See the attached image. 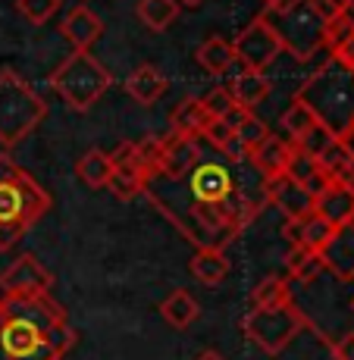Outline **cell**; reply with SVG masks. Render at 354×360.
<instances>
[{"label":"cell","instance_id":"cell-14","mask_svg":"<svg viewBox=\"0 0 354 360\" xmlns=\"http://www.w3.org/2000/svg\"><path fill=\"white\" fill-rule=\"evenodd\" d=\"M291 154H295V144H291L289 138H279V135H273V131H270L258 148L248 154V160H251L254 169H258L260 176L270 182V179H276V176H282V172H286Z\"/></svg>","mask_w":354,"mask_h":360},{"label":"cell","instance_id":"cell-16","mask_svg":"<svg viewBox=\"0 0 354 360\" xmlns=\"http://www.w3.org/2000/svg\"><path fill=\"white\" fill-rule=\"evenodd\" d=\"M60 32H63V38L75 47V51H88V47L103 34V22L85 4H75L63 16V22H60Z\"/></svg>","mask_w":354,"mask_h":360},{"label":"cell","instance_id":"cell-7","mask_svg":"<svg viewBox=\"0 0 354 360\" xmlns=\"http://www.w3.org/2000/svg\"><path fill=\"white\" fill-rule=\"evenodd\" d=\"M308 326L304 310H298L295 304H282V307H263V310H248V316L241 320V332L251 345H258L263 354L276 357L289 348L298 338V332Z\"/></svg>","mask_w":354,"mask_h":360},{"label":"cell","instance_id":"cell-27","mask_svg":"<svg viewBox=\"0 0 354 360\" xmlns=\"http://www.w3.org/2000/svg\"><path fill=\"white\" fill-rule=\"evenodd\" d=\"M75 176H79L82 185H88L91 191H101L110 185V176H113V163H110V154L103 150H88L75 160Z\"/></svg>","mask_w":354,"mask_h":360},{"label":"cell","instance_id":"cell-17","mask_svg":"<svg viewBox=\"0 0 354 360\" xmlns=\"http://www.w3.org/2000/svg\"><path fill=\"white\" fill-rule=\"evenodd\" d=\"M198 160H201V144L194 138L170 131V135L160 138V160H157L154 172H185Z\"/></svg>","mask_w":354,"mask_h":360},{"label":"cell","instance_id":"cell-43","mask_svg":"<svg viewBox=\"0 0 354 360\" xmlns=\"http://www.w3.org/2000/svg\"><path fill=\"white\" fill-rule=\"evenodd\" d=\"M179 4H185V6H198L201 0H179Z\"/></svg>","mask_w":354,"mask_h":360},{"label":"cell","instance_id":"cell-29","mask_svg":"<svg viewBox=\"0 0 354 360\" xmlns=\"http://www.w3.org/2000/svg\"><path fill=\"white\" fill-rule=\"evenodd\" d=\"M251 310H263V307H282V304H291V288L289 279H279V276H263L258 285L251 288Z\"/></svg>","mask_w":354,"mask_h":360},{"label":"cell","instance_id":"cell-15","mask_svg":"<svg viewBox=\"0 0 354 360\" xmlns=\"http://www.w3.org/2000/svg\"><path fill=\"white\" fill-rule=\"evenodd\" d=\"M314 213L317 217H323L332 229L354 223V188L329 182L320 195L314 198Z\"/></svg>","mask_w":354,"mask_h":360},{"label":"cell","instance_id":"cell-11","mask_svg":"<svg viewBox=\"0 0 354 360\" xmlns=\"http://www.w3.org/2000/svg\"><path fill=\"white\" fill-rule=\"evenodd\" d=\"M110 163H113V176H110L107 191H113V198L120 200H132L138 195H144V182H148V169L138 160L135 154V141H122L120 148L110 154Z\"/></svg>","mask_w":354,"mask_h":360},{"label":"cell","instance_id":"cell-31","mask_svg":"<svg viewBox=\"0 0 354 360\" xmlns=\"http://www.w3.org/2000/svg\"><path fill=\"white\" fill-rule=\"evenodd\" d=\"M286 269H289V279L295 282H314L317 276L323 273V263L317 251H308V248H289L286 254Z\"/></svg>","mask_w":354,"mask_h":360},{"label":"cell","instance_id":"cell-36","mask_svg":"<svg viewBox=\"0 0 354 360\" xmlns=\"http://www.w3.org/2000/svg\"><path fill=\"white\" fill-rule=\"evenodd\" d=\"M201 103H204V110L210 113V120H223V116L229 113L232 107H239V103L232 101V94H229V88H210V91L201 98Z\"/></svg>","mask_w":354,"mask_h":360},{"label":"cell","instance_id":"cell-13","mask_svg":"<svg viewBox=\"0 0 354 360\" xmlns=\"http://www.w3.org/2000/svg\"><path fill=\"white\" fill-rule=\"evenodd\" d=\"M267 204H273L276 210L286 217V223L314 213V195H308V191L298 182H291L289 176H276L267 182Z\"/></svg>","mask_w":354,"mask_h":360},{"label":"cell","instance_id":"cell-23","mask_svg":"<svg viewBox=\"0 0 354 360\" xmlns=\"http://www.w3.org/2000/svg\"><path fill=\"white\" fill-rule=\"evenodd\" d=\"M194 60H198V66L204 69V72L226 75L229 69L235 66V47L229 38H223V34H213V38H207L204 44L194 51Z\"/></svg>","mask_w":354,"mask_h":360},{"label":"cell","instance_id":"cell-20","mask_svg":"<svg viewBox=\"0 0 354 360\" xmlns=\"http://www.w3.org/2000/svg\"><path fill=\"white\" fill-rule=\"evenodd\" d=\"M166 85H170V82H166V75L154 63H141L126 79L129 98L138 101V103H144V107H148V103H154V101H160L163 91H166Z\"/></svg>","mask_w":354,"mask_h":360},{"label":"cell","instance_id":"cell-32","mask_svg":"<svg viewBox=\"0 0 354 360\" xmlns=\"http://www.w3.org/2000/svg\"><path fill=\"white\" fill-rule=\"evenodd\" d=\"M320 122H317V116L310 113L308 107H304L298 98H291V103H289V110H286V116H282V129H286V138L291 144H298L304 135H310Z\"/></svg>","mask_w":354,"mask_h":360},{"label":"cell","instance_id":"cell-42","mask_svg":"<svg viewBox=\"0 0 354 360\" xmlns=\"http://www.w3.org/2000/svg\"><path fill=\"white\" fill-rule=\"evenodd\" d=\"M198 360H226V357L220 354V351H204V354H201Z\"/></svg>","mask_w":354,"mask_h":360},{"label":"cell","instance_id":"cell-19","mask_svg":"<svg viewBox=\"0 0 354 360\" xmlns=\"http://www.w3.org/2000/svg\"><path fill=\"white\" fill-rule=\"evenodd\" d=\"M170 126L176 135H185V138H194V141H198V138L204 135V129L210 126V113L204 110L201 98H182L176 107H172Z\"/></svg>","mask_w":354,"mask_h":360},{"label":"cell","instance_id":"cell-21","mask_svg":"<svg viewBox=\"0 0 354 360\" xmlns=\"http://www.w3.org/2000/svg\"><path fill=\"white\" fill-rule=\"evenodd\" d=\"M229 269H232V263H229L226 251H217V248H201V251H194V257L189 263V273L201 285H220V282H226Z\"/></svg>","mask_w":354,"mask_h":360},{"label":"cell","instance_id":"cell-41","mask_svg":"<svg viewBox=\"0 0 354 360\" xmlns=\"http://www.w3.org/2000/svg\"><path fill=\"white\" fill-rule=\"evenodd\" d=\"M339 141L345 144V150H348V154H351V160H354V126H351L348 131H342V135H339Z\"/></svg>","mask_w":354,"mask_h":360},{"label":"cell","instance_id":"cell-3","mask_svg":"<svg viewBox=\"0 0 354 360\" xmlns=\"http://www.w3.org/2000/svg\"><path fill=\"white\" fill-rule=\"evenodd\" d=\"M51 210V195L10 154H0V251L13 248Z\"/></svg>","mask_w":354,"mask_h":360},{"label":"cell","instance_id":"cell-40","mask_svg":"<svg viewBox=\"0 0 354 360\" xmlns=\"http://www.w3.org/2000/svg\"><path fill=\"white\" fill-rule=\"evenodd\" d=\"M263 4H267V13H286L291 6L304 4V0H263Z\"/></svg>","mask_w":354,"mask_h":360},{"label":"cell","instance_id":"cell-38","mask_svg":"<svg viewBox=\"0 0 354 360\" xmlns=\"http://www.w3.org/2000/svg\"><path fill=\"white\" fill-rule=\"evenodd\" d=\"M332 357L336 360H354V332H348L345 338H339L332 345Z\"/></svg>","mask_w":354,"mask_h":360},{"label":"cell","instance_id":"cell-6","mask_svg":"<svg viewBox=\"0 0 354 360\" xmlns=\"http://www.w3.org/2000/svg\"><path fill=\"white\" fill-rule=\"evenodd\" d=\"M51 85L69 107L85 113V110H91L94 103L103 98V91L113 85V75L88 51H72L63 63L51 72Z\"/></svg>","mask_w":354,"mask_h":360},{"label":"cell","instance_id":"cell-10","mask_svg":"<svg viewBox=\"0 0 354 360\" xmlns=\"http://www.w3.org/2000/svg\"><path fill=\"white\" fill-rule=\"evenodd\" d=\"M53 273L34 254H19L10 266L0 273V297L13 295H51Z\"/></svg>","mask_w":354,"mask_h":360},{"label":"cell","instance_id":"cell-26","mask_svg":"<svg viewBox=\"0 0 354 360\" xmlns=\"http://www.w3.org/2000/svg\"><path fill=\"white\" fill-rule=\"evenodd\" d=\"M317 163L323 166V172H326V179H329V182L354 188V160H351V154L345 150V144L339 141V138H332L329 148L317 157Z\"/></svg>","mask_w":354,"mask_h":360},{"label":"cell","instance_id":"cell-39","mask_svg":"<svg viewBox=\"0 0 354 360\" xmlns=\"http://www.w3.org/2000/svg\"><path fill=\"white\" fill-rule=\"evenodd\" d=\"M332 60H339V63H342V66H348L351 72H354V34H351L348 41H345L342 47H339L336 53H332Z\"/></svg>","mask_w":354,"mask_h":360},{"label":"cell","instance_id":"cell-12","mask_svg":"<svg viewBox=\"0 0 354 360\" xmlns=\"http://www.w3.org/2000/svg\"><path fill=\"white\" fill-rule=\"evenodd\" d=\"M320 263L336 279L354 282V223L332 229L329 241L320 248Z\"/></svg>","mask_w":354,"mask_h":360},{"label":"cell","instance_id":"cell-2","mask_svg":"<svg viewBox=\"0 0 354 360\" xmlns=\"http://www.w3.org/2000/svg\"><path fill=\"white\" fill-rule=\"evenodd\" d=\"M79 342L53 295L0 297V360H63Z\"/></svg>","mask_w":354,"mask_h":360},{"label":"cell","instance_id":"cell-25","mask_svg":"<svg viewBox=\"0 0 354 360\" xmlns=\"http://www.w3.org/2000/svg\"><path fill=\"white\" fill-rule=\"evenodd\" d=\"M229 94H232V101L239 103V107L254 110L258 103H263L270 98V79L263 72H258V69H245V72H239L232 79Z\"/></svg>","mask_w":354,"mask_h":360},{"label":"cell","instance_id":"cell-37","mask_svg":"<svg viewBox=\"0 0 354 360\" xmlns=\"http://www.w3.org/2000/svg\"><path fill=\"white\" fill-rule=\"evenodd\" d=\"M308 4H310V10L317 13V19H320V22L326 25L329 19H336L339 13H342L345 6L351 4V0H308Z\"/></svg>","mask_w":354,"mask_h":360},{"label":"cell","instance_id":"cell-18","mask_svg":"<svg viewBox=\"0 0 354 360\" xmlns=\"http://www.w3.org/2000/svg\"><path fill=\"white\" fill-rule=\"evenodd\" d=\"M329 235H332V226L323 217H317V213H308V217L286 223V238L291 248H308V251L320 254V248L329 241Z\"/></svg>","mask_w":354,"mask_h":360},{"label":"cell","instance_id":"cell-35","mask_svg":"<svg viewBox=\"0 0 354 360\" xmlns=\"http://www.w3.org/2000/svg\"><path fill=\"white\" fill-rule=\"evenodd\" d=\"M235 135H239V141L245 144V150L251 154V150L258 148L263 138L270 135V129H267V122H263L260 116H254V110H248V113L241 116V122L235 126Z\"/></svg>","mask_w":354,"mask_h":360},{"label":"cell","instance_id":"cell-4","mask_svg":"<svg viewBox=\"0 0 354 360\" xmlns=\"http://www.w3.org/2000/svg\"><path fill=\"white\" fill-rule=\"evenodd\" d=\"M295 98L336 138L354 126V72L339 60L329 57L320 69H314Z\"/></svg>","mask_w":354,"mask_h":360},{"label":"cell","instance_id":"cell-30","mask_svg":"<svg viewBox=\"0 0 354 360\" xmlns=\"http://www.w3.org/2000/svg\"><path fill=\"white\" fill-rule=\"evenodd\" d=\"M135 13L151 32H166L179 19V0H138Z\"/></svg>","mask_w":354,"mask_h":360},{"label":"cell","instance_id":"cell-28","mask_svg":"<svg viewBox=\"0 0 354 360\" xmlns=\"http://www.w3.org/2000/svg\"><path fill=\"white\" fill-rule=\"evenodd\" d=\"M204 138L207 144H210L217 154H223L229 163H245L248 160V150L245 144L239 141V135H235V129H229L223 120H210V126L204 129Z\"/></svg>","mask_w":354,"mask_h":360},{"label":"cell","instance_id":"cell-8","mask_svg":"<svg viewBox=\"0 0 354 360\" xmlns=\"http://www.w3.org/2000/svg\"><path fill=\"white\" fill-rule=\"evenodd\" d=\"M267 19V25L276 32V38L282 41V51H289L298 63L314 60L317 51H323V22L317 19V13L310 10V4L291 6L286 13H260Z\"/></svg>","mask_w":354,"mask_h":360},{"label":"cell","instance_id":"cell-24","mask_svg":"<svg viewBox=\"0 0 354 360\" xmlns=\"http://www.w3.org/2000/svg\"><path fill=\"white\" fill-rule=\"evenodd\" d=\"M282 176H289L291 182H298L308 195H320V191L329 185V179H326V172H323V166L317 163V157H308V154H301V150L295 148V154H291V160L286 166V172Z\"/></svg>","mask_w":354,"mask_h":360},{"label":"cell","instance_id":"cell-33","mask_svg":"<svg viewBox=\"0 0 354 360\" xmlns=\"http://www.w3.org/2000/svg\"><path fill=\"white\" fill-rule=\"evenodd\" d=\"M351 34H354V0L339 13L336 19H329V22L323 25V47L329 51V57L351 38Z\"/></svg>","mask_w":354,"mask_h":360},{"label":"cell","instance_id":"cell-22","mask_svg":"<svg viewBox=\"0 0 354 360\" xmlns=\"http://www.w3.org/2000/svg\"><path fill=\"white\" fill-rule=\"evenodd\" d=\"M160 316L166 320V326L189 329L201 316V307H198V301H194V295L189 288H172V292L160 301Z\"/></svg>","mask_w":354,"mask_h":360},{"label":"cell","instance_id":"cell-5","mask_svg":"<svg viewBox=\"0 0 354 360\" xmlns=\"http://www.w3.org/2000/svg\"><path fill=\"white\" fill-rule=\"evenodd\" d=\"M47 116V103L13 69L0 72V148L10 150L32 135Z\"/></svg>","mask_w":354,"mask_h":360},{"label":"cell","instance_id":"cell-9","mask_svg":"<svg viewBox=\"0 0 354 360\" xmlns=\"http://www.w3.org/2000/svg\"><path fill=\"white\" fill-rule=\"evenodd\" d=\"M232 47H235V63H245V69H258V72H263L282 53V41L276 38V32L270 29L263 16L248 22L239 32V38L232 41Z\"/></svg>","mask_w":354,"mask_h":360},{"label":"cell","instance_id":"cell-1","mask_svg":"<svg viewBox=\"0 0 354 360\" xmlns=\"http://www.w3.org/2000/svg\"><path fill=\"white\" fill-rule=\"evenodd\" d=\"M144 195L194 251H226L263 213L267 179L251 160L229 163L201 157L185 172H151Z\"/></svg>","mask_w":354,"mask_h":360},{"label":"cell","instance_id":"cell-34","mask_svg":"<svg viewBox=\"0 0 354 360\" xmlns=\"http://www.w3.org/2000/svg\"><path fill=\"white\" fill-rule=\"evenodd\" d=\"M16 10L25 22L44 25L60 13V0H16Z\"/></svg>","mask_w":354,"mask_h":360},{"label":"cell","instance_id":"cell-44","mask_svg":"<svg viewBox=\"0 0 354 360\" xmlns=\"http://www.w3.org/2000/svg\"><path fill=\"white\" fill-rule=\"evenodd\" d=\"M351 307H354V301H351Z\"/></svg>","mask_w":354,"mask_h":360}]
</instances>
